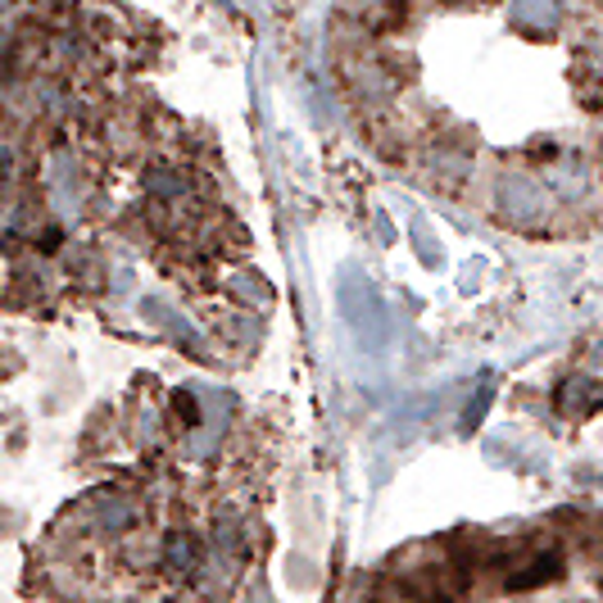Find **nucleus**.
<instances>
[{
  "label": "nucleus",
  "mask_w": 603,
  "mask_h": 603,
  "mask_svg": "<svg viewBox=\"0 0 603 603\" xmlns=\"http://www.w3.org/2000/svg\"><path fill=\"white\" fill-rule=\"evenodd\" d=\"M482 413H486V390H482V395L472 399V409H467V418H463V432H472V426L482 422Z\"/></svg>",
  "instance_id": "7ed1b4c3"
},
{
  "label": "nucleus",
  "mask_w": 603,
  "mask_h": 603,
  "mask_svg": "<svg viewBox=\"0 0 603 603\" xmlns=\"http://www.w3.org/2000/svg\"><path fill=\"white\" fill-rule=\"evenodd\" d=\"M490 209L504 222H526V218H544L549 200H544V187L531 182V178H504V182L495 187Z\"/></svg>",
  "instance_id": "f257e3e1"
},
{
  "label": "nucleus",
  "mask_w": 603,
  "mask_h": 603,
  "mask_svg": "<svg viewBox=\"0 0 603 603\" xmlns=\"http://www.w3.org/2000/svg\"><path fill=\"white\" fill-rule=\"evenodd\" d=\"M572 395V405H563L572 418H586V413H594L599 405H603V386L599 382H586V376H576V382H567L563 386V399Z\"/></svg>",
  "instance_id": "f03ea898"
}]
</instances>
